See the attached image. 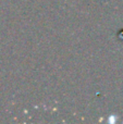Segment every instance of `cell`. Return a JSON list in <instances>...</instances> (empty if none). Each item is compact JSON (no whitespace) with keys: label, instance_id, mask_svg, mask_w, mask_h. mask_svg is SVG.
I'll list each match as a JSON object with an SVG mask.
<instances>
[{"label":"cell","instance_id":"1","mask_svg":"<svg viewBox=\"0 0 123 124\" xmlns=\"http://www.w3.org/2000/svg\"><path fill=\"white\" fill-rule=\"evenodd\" d=\"M117 120H118L117 116H115V114H111V116H109V118H108V123L109 124H115V122H117Z\"/></svg>","mask_w":123,"mask_h":124}]
</instances>
